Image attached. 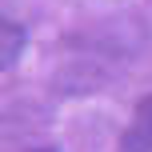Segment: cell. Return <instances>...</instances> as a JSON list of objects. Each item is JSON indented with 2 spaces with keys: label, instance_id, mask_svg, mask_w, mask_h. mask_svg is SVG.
Instances as JSON below:
<instances>
[{
  "label": "cell",
  "instance_id": "7a4b0ae2",
  "mask_svg": "<svg viewBox=\"0 0 152 152\" xmlns=\"http://www.w3.org/2000/svg\"><path fill=\"white\" fill-rule=\"evenodd\" d=\"M20 52H24V28L12 20H0V72L12 68Z\"/></svg>",
  "mask_w": 152,
  "mask_h": 152
},
{
  "label": "cell",
  "instance_id": "6da1fadb",
  "mask_svg": "<svg viewBox=\"0 0 152 152\" xmlns=\"http://www.w3.org/2000/svg\"><path fill=\"white\" fill-rule=\"evenodd\" d=\"M120 152H152V96H144L136 104L128 120V132L120 140Z\"/></svg>",
  "mask_w": 152,
  "mask_h": 152
},
{
  "label": "cell",
  "instance_id": "3957f363",
  "mask_svg": "<svg viewBox=\"0 0 152 152\" xmlns=\"http://www.w3.org/2000/svg\"><path fill=\"white\" fill-rule=\"evenodd\" d=\"M36 152H56V148H36Z\"/></svg>",
  "mask_w": 152,
  "mask_h": 152
}]
</instances>
